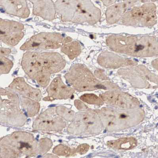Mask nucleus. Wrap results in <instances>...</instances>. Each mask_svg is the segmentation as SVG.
Returning a JSON list of instances; mask_svg holds the SVG:
<instances>
[{
  "label": "nucleus",
  "instance_id": "1",
  "mask_svg": "<svg viewBox=\"0 0 158 158\" xmlns=\"http://www.w3.org/2000/svg\"><path fill=\"white\" fill-rule=\"evenodd\" d=\"M109 47L116 52L135 57H151L158 54V43L152 37L111 35L106 39Z\"/></svg>",
  "mask_w": 158,
  "mask_h": 158
},
{
  "label": "nucleus",
  "instance_id": "2",
  "mask_svg": "<svg viewBox=\"0 0 158 158\" xmlns=\"http://www.w3.org/2000/svg\"><path fill=\"white\" fill-rule=\"evenodd\" d=\"M56 10L64 22L94 24L101 16L98 9L82 0H58Z\"/></svg>",
  "mask_w": 158,
  "mask_h": 158
},
{
  "label": "nucleus",
  "instance_id": "3",
  "mask_svg": "<svg viewBox=\"0 0 158 158\" xmlns=\"http://www.w3.org/2000/svg\"><path fill=\"white\" fill-rule=\"evenodd\" d=\"M37 141L31 134L23 132H14L3 138L0 149L6 157H31L38 152Z\"/></svg>",
  "mask_w": 158,
  "mask_h": 158
},
{
  "label": "nucleus",
  "instance_id": "4",
  "mask_svg": "<svg viewBox=\"0 0 158 158\" xmlns=\"http://www.w3.org/2000/svg\"><path fill=\"white\" fill-rule=\"evenodd\" d=\"M19 96L15 92L0 89V124L20 127L26 117L19 108Z\"/></svg>",
  "mask_w": 158,
  "mask_h": 158
},
{
  "label": "nucleus",
  "instance_id": "5",
  "mask_svg": "<svg viewBox=\"0 0 158 158\" xmlns=\"http://www.w3.org/2000/svg\"><path fill=\"white\" fill-rule=\"evenodd\" d=\"M72 40L71 38L64 37L60 33H41L31 38L24 43L20 49L25 51L39 49H56L61 48L65 43Z\"/></svg>",
  "mask_w": 158,
  "mask_h": 158
},
{
  "label": "nucleus",
  "instance_id": "6",
  "mask_svg": "<svg viewBox=\"0 0 158 158\" xmlns=\"http://www.w3.org/2000/svg\"><path fill=\"white\" fill-rule=\"evenodd\" d=\"M65 77L69 84L79 91L94 90V88L104 86L99 84L93 74L82 64L73 65Z\"/></svg>",
  "mask_w": 158,
  "mask_h": 158
},
{
  "label": "nucleus",
  "instance_id": "7",
  "mask_svg": "<svg viewBox=\"0 0 158 158\" xmlns=\"http://www.w3.org/2000/svg\"><path fill=\"white\" fill-rule=\"evenodd\" d=\"M156 8L153 5L135 8L123 15V22L131 26H150L156 23Z\"/></svg>",
  "mask_w": 158,
  "mask_h": 158
},
{
  "label": "nucleus",
  "instance_id": "8",
  "mask_svg": "<svg viewBox=\"0 0 158 158\" xmlns=\"http://www.w3.org/2000/svg\"><path fill=\"white\" fill-rule=\"evenodd\" d=\"M66 123L57 111L56 109H48L35 121L33 128L44 131H59L65 128Z\"/></svg>",
  "mask_w": 158,
  "mask_h": 158
},
{
  "label": "nucleus",
  "instance_id": "9",
  "mask_svg": "<svg viewBox=\"0 0 158 158\" xmlns=\"http://www.w3.org/2000/svg\"><path fill=\"white\" fill-rule=\"evenodd\" d=\"M24 28L19 22L0 19V40L12 47L16 46L24 36Z\"/></svg>",
  "mask_w": 158,
  "mask_h": 158
},
{
  "label": "nucleus",
  "instance_id": "10",
  "mask_svg": "<svg viewBox=\"0 0 158 158\" xmlns=\"http://www.w3.org/2000/svg\"><path fill=\"white\" fill-rule=\"evenodd\" d=\"M37 59L40 69L49 76L62 70L66 65L65 59L57 52H37Z\"/></svg>",
  "mask_w": 158,
  "mask_h": 158
},
{
  "label": "nucleus",
  "instance_id": "11",
  "mask_svg": "<svg viewBox=\"0 0 158 158\" xmlns=\"http://www.w3.org/2000/svg\"><path fill=\"white\" fill-rule=\"evenodd\" d=\"M36 52L28 51L23 54L21 65L24 72L29 77L36 81L43 87H46L50 80V77L44 75L38 68L36 63Z\"/></svg>",
  "mask_w": 158,
  "mask_h": 158
},
{
  "label": "nucleus",
  "instance_id": "12",
  "mask_svg": "<svg viewBox=\"0 0 158 158\" xmlns=\"http://www.w3.org/2000/svg\"><path fill=\"white\" fill-rule=\"evenodd\" d=\"M47 98L52 101L56 99H67L72 96L73 90L62 81L60 77L54 78L47 89Z\"/></svg>",
  "mask_w": 158,
  "mask_h": 158
},
{
  "label": "nucleus",
  "instance_id": "13",
  "mask_svg": "<svg viewBox=\"0 0 158 158\" xmlns=\"http://www.w3.org/2000/svg\"><path fill=\"white\" fill-rule=\"evenodd\" d=\"M103 98L107 103L123 110L132 108L137 104L134 98L121 92H107L103 95Z\"/></svg>",
  "mask_w": 158,
  "mask_h": 158
},
{
  "label": "nucleus",
  "instance_id": "14",
  "mask_svg": "<svg viewBox=\"0 0 158 158\" xmlns=\"http://www.w3.org/2000/svg\"><path fill=\"white\" fill-rule=\"evenodd\" d=\"M9 87L14 91L32 100L40 101L41 99L40 90L29 86L23 78L18 77L14 79Z\"/></svg>",
  "mask_w": 158,
  "mask_h": 158
},
{
  "label": "nucleus",
  "instance_id": "15",
  "mask_svg": "<svg viewBox=\"0 0 158 158\" xmlns=\"http://www.w3.org/2000/svg\"><path fill=\"white\" fill-rule=\"evenodd\" d=\"M99 63L103 66L109 68H119L124 65H130L131 61L128 59L121 58L119 56L105 53L101 54L98 58Z\"/></svg>",
  "mask_w": 158,
  "mask_h": 158
},
{
  "label": "nucleus",
  "instance_id": "16",
  "mask_svg": "<svg viewBox=\"0 0 158 158\" xmlns=\"http://www.w3.org/2000/svg\"><path fill=\"white\" fill-rule=\"evenodd\" d=\"M126 10V6L117 5L109 8L106 12V19L109 23L112 24L118 22L123 16Z\"/></svg>",
  "mask_w": 158,
  "mask_h": 158
},
{
  "label": "nucleus",
  "instance_id": "17",
  "mask_svg": "<svg viewBox=\"0 0 158 158\" xmlns=\"http://www.w3.org/2000/svg\"><path fill=\"white\" fill-rule=\"evenodd\" d=\"M61 52L68 56L71 60H73L80 55L81 48L79 43L77 41H71L65 43L61 47Z\"/></svg>",
  "mask_w": 158,
  "mask_h": 158
},
{
  "label": "nucleus",
  "instance_id": "18",
  "mask_svg": "<svg viewBox=\"0 0 158 158\" xmlns=\"http://www.w3.org/2000/svg\"><path fill=\"white\" fill-rule=\"evenodd\" d=\"M108 145L115 149L128 150L136 146L137 141L133 138H120L116 140L110 141L108 142Z\"/></svg>",
  "mask_w": 158,
  "mask_h": 158
},
{
  "label": "nucleus",
  "instance_id": "19",
  "mask_svg": "<svg viewBox=\"0 0 158 158\" xmlns=\"http://www.w3.org/2000/svg\"><path fill=\"white\" fill-rule=\"evenodd\" d=\"M22 105L30 117L35 115L38 112L40 105L37 102L29 98H22Z\"/></svg>",
  "mask_w": 158,
  "mask_h": 158
},
{
  "label": "nucleus",
  "instance_id": "20",
  "mask_svg": "<svg viewBox=\"0 0 158 158\" xmlns=\"http://www.w3.org/2000/svg\"><path fill=\"white\" fill-rule=\"evenodd\" d=\"M13 66V63L10 60L0 56V73H9Z\"/></svg>",
  "mask_w": 158,
  "mask_h": 158
},
{
  "label": "nucleus",
  "instance_id": "21",
  "mask_svg": "<svg viewBox=\"0 0 158 158\" xmlns=\"http://www.w3.org/2000/svg\"><path fill=\"white\" fill-rule=\"evenodd\" d=\"M81 98L83 101L92 104H101L102 102L100 99L96 95L93 94L84 95L81 97Z\"/></svg>",
  "mask_w": 158,
  "mask_h": 158
},
{
  "label": "nucleus",
  "instance_id": "22",
  "mask_svg": "<svg viewBox=\"0 0 158 158\" xmlns=\"http://www.w3.org/2000/svg\"><path fill=\"white\" fill-rule=\"evenodd\" d=\"M11 50L10 49L0 48V56H6L10 54Z\"/></svg>",
  "mask_w": 158,
  "mask_h": 158
},
{
  "label": "nucleus",
  "instance_id": "23",
  "mask_svg": "<svg viewBox=\"0 0 158 158\" xmlns=\"http://www.w3.org/2000/svg\"><path fill=\"white\" fill-rule=\"evenodd\" d=\"M89 148V147L87 146L86 145H82L81 146L79 147V149H78V150L80 152V153H85V152H87Z\"/></svg>",
  "mask_w": 158,
  "mask_h": 158
}]
</instances>
